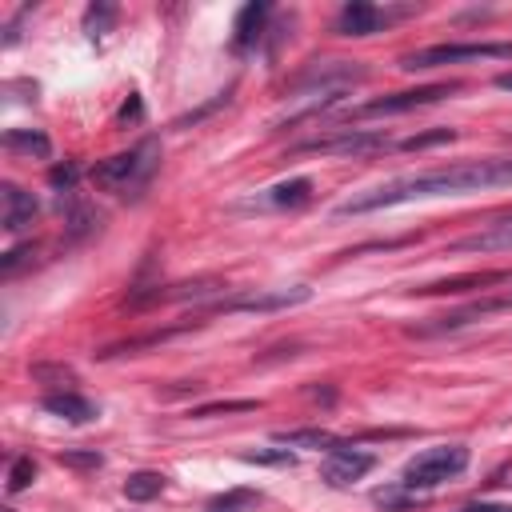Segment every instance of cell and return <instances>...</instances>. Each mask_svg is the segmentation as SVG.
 I'll use <instances>...</instances> for the list:
<instances>
[{
  "mask_svg": "<svg viewBox=\"0 0 512 512\" xmlns=\"http://www.w3.org/2000/svg\"><path fill=\"white\" fill-rule=\"evenodd\" d=\"M480 188H512V156L460 160L448 168L400 176V180L376 184L360 196H348L344 204L332 208V216H360V212H376V208H392V204H408V200H424V196H460V192H480Z\"/></svg>",
  "mask_w": 512,
  "mask_h": 512,
  "instance_id": "obj_1",
  "label": "cell"
},
{
  "mask_svg": "<svg viewBox=\"0 0 512 512\" xmlns=\"http://www.w3.org/2000/svg\"><path fill=\"white\" fill-rule=\"evenodd\" d=\"M156 164H160V144H156V140H140L136 148H128V152H116V156L100 160V164L92 168V180H96L100 188H108V192L136 196V192L152 180Z\"/></svg>",
  "mask_w": 512,
  "mask_h": 512,
  "instance_id": "obj_2",
  "label": "cell"
},
{
  "mask_svg": "<svg viewBox=\"0 0 512 512\" xmlns=\"http://www.w3.org/2000/svg\"><path fill=\"white\" fill-rule=\"evenodd\" d=\"M468 448L464 444H436V448H424L420 456H412L400 472V488L408 492H420V488H436L452 476H460L468 468Z\"/></svg>",
  "mask_w": 512,
  "mask_h": 512,
  "instance_id": "obj_3",
  "label": "cell"
},
{
  "mask_svg": "<svg viewBox=\"0 0 512 512\" xmlns=\"http://www.w3.org/2000/svg\"><path fill=\"white\" fill-rule=\"evenodd\" d=\"M480 56L512 60V40L508 44H432V48L404 52L400 56V68L404 72H416V68H440V64H460V60H480Z\"/></svg>",
  "mask_w": 512,
  "mask_h": 512,
  "instance_id": "obj_4",
  "label": "cell"
},
{
  "mask_svg": "<svg viewBox=\"0 0 512 512\" xmlns=\"http://www.w3.org/2000/svg\"><path fill=\"white\" fill-rule=\"evenodd\" d=\"M460 92V80H448V84H424V88H404V92H388V96H376L368 104L356 108V116H392V112H412V108H424V104H436L444 96Z\"/></svg>",
  "mask_w": 512,
  "mask_h": 512,
  "instance_id": "obj_5",
  "label": "cell"
},
{
  "mask_svg": "<svg viewBox=\"0 0 512 512\" xmlns=\"http://www.w3.org/2000/svg\"><path fill=\"white\" fill-rule=\"evenodd\" d=\"M408 12H412V4H404V8H380V4H368V0H348L340 8V16H336V32L340 36H372V32L388 28L392 20H400Z\"/></svg>",
  "mask_w": 512,
  "mask_h": 512,
  "instance_id": "obj_6",
  "label": "cell"
},
{
  "mask_svg": "<svg viewBox=\"0 0 512 512\" xmlns=\"http://www.w3.org/2000/svg\"><path fill=\"white\" fill-rule=\"evenodd\" d=\"M372 464H376L372 452L352 448V444H336V448H328L324 460H320V480H324L328 488H348V484H356L364 472H372Z\"/></svg>",
  "mask_w": 512,
  "mask_h": 512,
  "instance_id": "obj_7",
  "label": "cell"
},
{
  "mask_svg": "<svg viewBox=\"0 0 512 512\" xmlns=\"http://www.w3.org/2000/svg\"><path fill=\"white\" fill-rule=\"evenodd\" d=\"M392 140L384 132H368V128H340L336 136H316L296 144L292 152H344V156H368V152H384Z\"/></svg>",
  "mask_w": 512,
  "mask_h": 512,
  "instance_id": "obj_8",
  "label": "cell"
},
{
  "mask_svg": "<svg viewBox=\"0 0 512 512\" xmlns=\"http://www.w3.org/2000/svg\"><path fill=\"white\" fill-rule=\"evenodd\" d=\"M36 212H40V204H36L32 192H24V188H16V184H4V188H0V224H4L8 232H20L24 224H32Z\"/></svg>",
  "mask_w": 512,
  "mask_h": 512,
  "instance_id": "obj_9",
  "label": "cell"
},
{
  "mask_svg": "<svg viewBox=\"0 0 512 512\" xmlns=\"http://www.w3.org/2000/svg\"><path fill=\"white\" fill-rule=\"evenodd\" d=\"M304 300H308V288H280V292L236 296V300H228L224 308H228V312H272V308H292V304H304Z\"/></svg>",
  "mask_w": 512,
  "mask_h": 512,
  "instance_id": "obj_10",
  "label": "cell"
},
{
  "mask_svg": "<svg viewBox=\"0 0 512 512\" xmlns=\"http://www.w3.org/2000/svg\"><path fill=\"white\" fill-rule=\"evenodd\" d=\"M452 248L456 252H508L512 248V216H504V220H496V224H488V228L456 240Z\"/></svg>",
  "mask_w": 512,
  "mask_h": 512,
  "instance_id": "obj_11",
  "label": "cell"
},
{
  "mask_svg": "<svg viewBox=\"0 0 512 512\" xmlns=\"http://www.w3.org/2000/svg\"><path fill=\"white\" fill-rule=\"evenodd\" d=\"M44 408H48L52 416L68 420V424H88V420H96V404L84 400V396H76V392H48V396H44Z\"/></svg>",
  "mask_w": 512,
  "mask_h": 512,
  "instance_id": "obj_12",
  "label": "cell"
},
{
  "mask_svg": "<svg viewBox=\"0 0 512 512\" xmlns=\"http://www.w3.org/2000/svg\"><path fill=\"white\" fill-rule=\"evenodd\" d=\"M264 20H268V4H244L240 8V16H236V36H232V48L236 52H244V48H252L256 40H260V32H264Z\"/></svg>",
  "mask_w": 512,
  "mask_h": 512,
  "instance_id": "obj_13",
  "label": "cell"
},
{
  "mask_svg": "<svg viewBox=\"0 0 512 512\" xmlns=\"http://www.w3.org/2000/svg\"><path fill=\"white\" fill-rule=\"evenodd\" d=\"M4 148L8 152H20V156H36V160H48L52 156V140L40 128H8L4 132Z\"/></svg>",
  "mask_w": 512,
  "mask_h": 512,
  "instance_id": "obj_14",
  "label": "cell"
},
{
  "mask_svg": "<svg viewBox=\"0 0 512 512\" xmlns=\"http://www.w3.org/2000/svg\"><path fill=\"white\" fill-rule=\"evenodd\" d=\"M164 484H168V476H164V472L140 468V472H132V476L124 480V496H128V500H136V504H144V500H156V496L164 492Z\"/></svg>",
  "mask_w": 512,
  "mask_h": 512,
  "instance_id": "obj_15",
  "label": "cell"
},
{
  "mask_svg": "<svg viewBox=\"0 0 512 512\" xmlns=\"http://www.w3.org/2000/svg\"><path fill=\"white\" fill-rule=\"evenodd\" d=\"M276 444H284V448H336V436L324 428H292V432H276Z\"/></svg>",
  "mask_w": 512,
  "mask_h": 512,
  "instance_id": "obj_16",
  "label": "cell"
},
{
  "mask_svg": "<svg viewBox=\"0 0 512 512\" xmlns=\"http://www.w3.org/2000/svg\"><path fill=\"white\" fill-rule=\"evenodd\" d=\"M508 280V272H476V276H456V280H440V284H424L420 292H464V288H488Z\"/></svg>",
  "mask_w": 512,
  "mask_h": 512,
  "instance_id": "obj_17",
  "label": "cell"
},
{
  "mask_svg": "<svg viewBox=\"0 0 512 512\" xmlns=\"http://www.w3.org/2000/svg\"><path fill=\"white\" fill-rule=\"evenodd\" d=\"M312 196V180L308 176H296V180H288V184H276V188H268V204H276V208H292V204H304Z\"/></svg>",
  "mask_w": 512,
  "mask_h": 512,
  "instance_id": "obj_18",
  "label": "cell"
},
{
  "mask_svg": "<svg viewBox=\"0 0 512 512\" xmlns=\"http://www.w3.org/2000/svg\"><path fill=\"white\" fill-rule=\"evenodd\" d=\"M116 16V8L112 4H92L88 12H84V28H88V36H100L104 28H108V20Z\"/></svg>",
  "mask_w": 512,
  "mask_h": 512,
  "instance_id": "obj_19",
  "label": "cell"
},
{
  "mask_svg": "<svg viewBox=\"0 0 512 512\" xmlns=\"http://www.w3.org/2000/svg\"><path fill=\"white\" fill-rule=\"evenodd\" d=\"M32 476H36V464H32V456H20V460L12 464V472H8V492H20V488H28V484H32Z\"/></svg>",
  "mask_w": 512,
  "mask_h": 512,
  "instance_id": "obj_20",
  "label": "cell"
},
{
  "mask_svg": "<svg viewBox=\"0 0 512 512\" xmlns=\"http://www.w3.org/2000/svg\"><path fill=\"white\" fill-rule=\"evenodd\" d=\"M452 136H456L452 128H436V132H420V136H408V140H400V148L416 152V148H428V144H444V140H452Z\"/></svg>",
  "mask_w": 512,
  "mask_h": 512,
  "instance_id": "obj_21",
  "label": "cell"
},
{
  "mask_svg": "<svg viewBox=\"0 0 512 512\" xmlns=\"http://www.w3.org/2000/svg\"><path fill=\"white\" fill-rule=\"evenodd\" d=\"M28 256H32V244H20V248L4 252V260H0V272H4V276H12V272H16V268L28 260Z\"/></svg>",
  "mask_w": 512,
  "mask_h": 512,
  "instance_id": "obj_22",
  "label": "cell"
},
{
  "mask_svg": "<svg viewBox=\"0 0 512 512\" xmlns=\"http://www.w3.org/2000/svg\"><path fill=\"white\" fill-rule=\"evenodd\" d=\"M60 460L72 464V468H100V464H104L100 452H60Z\"/></svg>",
  "mask_w": 512,
  "mask_h": 512,
  "instance_id": "obj_23",
  "label": "cell"
},
{
  "mask_svg": "<svg viewBox=\"0 0 512 512\" xmlns=\"http://www.w3.org/2000/svg\"><path fill=\"white\" fill-rule=\"evenodd\" d=\"M256 408V400H232V404H208V408H196L192 416H216V412H248Z\"/></svg>",
  "mask_w": 512,
  "mask_h": 512,
  "instance_id": "obj_24",
  "label": "cell"
},
{
  "mask_svg": "<svg viewBox=\"0 0 512 512\" xmlns=\"http://www.w3.org/2000/svg\"><path fill=\"white\" fill-rule=\"evenodd\" d=\"M48 180H52L56 188H72V180H76V164H56Z\"/></svg>",
  "mask_w": 512,
  "mask_h": 512,
  "instance_id": "obj_25",
  "label": "cell"
},
{
  "mask_svg": "<svg viewBox=\"0 0 512 512\" xmlns=\"http://www.w3.org/2000/svg\"><path fill=\"white\" fill-rule=\"evenodd\" d=\"M456 512H512V504H496V500H476V504H464Z\"/></svg>",
  "mask_w": 512,
  "mask_h": 512,
  "instance_id": "obj_26",
  "label": "cell"
},
{
  "mask_svg": "<svg viewBox=\"0 0 512 512\" xmlns=\"http://www.w3.org/2000/svg\"><path fill=\"white\" fill-rule=\"evenodd\" d=\"M248 460H292L288 452H252Z\"/></svg>",
  "mask_w": 512,
  "mask_h": 512,
  "instance_id": "obj_27",
  "label": "cell"
},
{
  "mask_svg": "<svg viewBox=\"0 0 512 512\" xmlns=\"http://www.w3.org/2000/svg\"><path fill=\"white\" fill-rule=\"evenodd\" d=\"M496 88H504V92H512V72H500V76H496Z\"/></svg>",
  "mask_w": 512,
  "mask_h": 512,
  "instance_id": "obj_28",
  "label": "cell"
},
{
  "mask_svg": "<svg viewBox=\"0 0 512 512\" xmlns=\"http://www.w3.org/2000/svg\"><path fill=\"white\" fill-rule=\"evenodd\" d=\"M212 512H216V508H212Z\"/></svg>",
  "mask_w": 512,
  "mask_h": 512,
  "instance_id": "obj_29",
  "label": "cell"
}]
</instances>
